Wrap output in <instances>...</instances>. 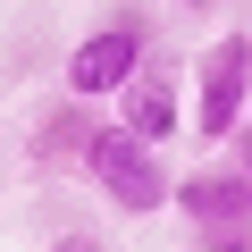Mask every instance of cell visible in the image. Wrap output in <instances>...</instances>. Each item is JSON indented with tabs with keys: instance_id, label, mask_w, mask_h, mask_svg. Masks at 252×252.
I'll return each mask as SVG.
<instances>
[{
	"instance_id": "277c9868",
	"label": "cell",
	"mask_w": 252,
	"mask_h": 252,
	"mask_svg": "<svg viewBox=\"0 0 252 252\" xmlns=\"http://www.w3.org/2000/svg\"><path fill=\"white\" fill-rule=\"evenodd\" d=\"M185 118H193V84H177V67H168V59H152L135 84L118 93V126H126V135H143L152 152L177 135Z\"/></svg>"
},
{
	"instance_id": "3957f363",
	"label": "cell",
	"mask_w": 252,
	"mask_h": 252,
	"mask_svg": "<svg viewBox=\"0 0 252 252\" xmlns=\"http://www.w3.org/2000/svg\"><path fill=\"white\" fill-rule=\"evenodd\" d=\"M84 177H93V185H101V202H109V210H126V219H152V210H168V202H177L168 160H160L143 135H126V126H101V135H93Z\"/></svg>"
},
{
	"instance_id": "5b68a950",
	"label": "cell",
	"mask_w": 252,
	"mask_h": 252,
	"mask_svg": "<svg viewBox=\"0 0 252 252\" xmlns=\"http://www.w3.org/2000/svg\"><path fill=\"white\" fill-rule=\"evenodd\" d=\"M177 210H185L193 235H202V227H252V168L210 160V168L177 177Z\"/></svg>"
},
{
	"instance_id": "52a82bcc",
	"label": "cell",
	"mask_w": 252,
	"mask_h": 252,
	"mask_svg": "<svg viewBox=\"0 0 252 252\" xmlns=\"http://www.w3.org/2000/svg\"><path fill=\"white\" fill-rule=\"evenodd\" d=\"M193 252H252V227H202Z\"/></svg>"
},
{
	"instance_id": "9c48e42d",
	"label": "cell",
	"mask_w": 252,
	"mask_h": 252,
	"mask_svg": "<svg viewBox=\"0 0 252 252\" xmlns=\"http://www.w3.org/2000/svg\"><path fill=\"white\" fill-rule=\"evenodd\" d=\"M227 152H235V168H252V126H244V135H235Z\"/></svg>"
},
{
	"instance_id": "6da1fadb",
	"label": "cell",
	"mask_w": 252,
	"mask_h": 252,
	"mask_svg": "<svg viewBox=\"0 0 252 252\" xmlns=\"http://www.w3.org/2000/svg\"><path fill=\"white\" fill-rule=\"evenodd\" d=\"M152 67V26L135 17V9H118V17H101V26H84L76 34V51H67V67H59V84H67V101H118L126 84H135Z\"/></svg>"
},
{
	"instance_id": "30bf717a",
	"label": "cell",
	"mask_w": 252,
	"mask_h": 252,
	"mask_svg": "<svg viewBox=\"0 0 252 252\" xmlns=\"http://www.w3.org/2000/svg\"><path fill=\"white\" fill-rule=\"evenodd\" d=\"M177 9H210V0H177Z\"/></svg>"
},
{
	"instance_id": "8992f818",
	"label": "cell",
	"mask_w": 252,
	"mask_h": 252,
	"mask_svg": "<svg viewBox=\"0 0 252 252\" xmlns=\"http://www.w3.org/2000/svg\"><path fill=\"white\" fill-rule=\"evenodd\" d=\"M93 135H101V118L59 93V101L42 109V126H34V168H42V177H51V168H84V160H93Z\"/></svg>"
},
{
	"instance_id": "ba28073f",
	"label": "cell",
	"mask_w": 252,
	"mask_h": 252,
	"mask_svg": "<svg viewBox=\"0 0 252 252\" xmlns=\"http://www.w3.org/2000/svg\"><path fill=\"white\" fill-rule=\"evenodd\" d=\"M51 252H109V244H101V235H93V227H67V235H59V244H51Z\"/></svg>"
},
{
	"instance_id": "7a4b0ae2",
	"label": "cell",
	"mask_w": 252,
	"mask_h": 252,
	"mask_svg": "<svg viewBox=\"0 0 252 252\" xmlns=\"http://www.w3.org/2000/svg\"><path fill=\"white\" fill-rule=\"evenodd\" d=\"M252 126V34H219L193 59V135L219 152Z\"/></svg>"
}]
</instances>
